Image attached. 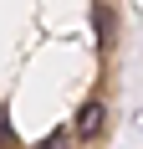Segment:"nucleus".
I'll list each match as a JSON object with an SVG mask.
<instances>
[{
	"label": "nucleus",
	"mask_w": 143,
	"mask_h": 149,
	"mask_svg": "<svg viewBox=\"0 0 143 149\" xmlns=\"http://www.w3.org/2000/svg\"><path fill=\"white\" fill-rule=\"evenodd\" d=\"M36 149H67V129H56V134H46V139H41Z\"/></svg>",
	"instance_id": "nucleus-2"
},
{
	"label": "nucleus",
	"mask_w": 143,
	"mask_h": 149,
	"mask_svg": "<svg viewBox=\"0 0 143 149\" xmlns=\"http://www.w3.org/2000/svg\"><path fill=\"white\" fill-rule=\"evenodd\" d=\"M0 149H10V123H5V108H0Z\"/></svg>",
	"instance_id": "nucleus-3"
},
{
	"label": "nucleus",
	"mask_w": 143,
	"mask_h": 149,
	"mask_svg": "<svg viewBox=\"0 0 143 149\" xmlns=\"http://www.w3.org/2000/svg\"><path fill=\"white\" fill-rule=\"evenodd\" d=\"M102 118H107V108H102V103H82V108H77V123H72V129H77L82 139H97V134H102Z\"/></svg>",
	"instance_id": "nucleus-1"
}]
</instances>
